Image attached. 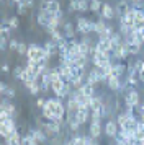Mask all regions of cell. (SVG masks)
Here are the masks:
<instances>
[{"instance_id": "b9f144b4", "label": "cell", "mask_w": 144, "mask_h": 145, "mask_svg": "<svg viewBox=\"0 0 144 145\" xmlns=\"http://www.w3.org/2000/svg\"><path fill=\"white\" fill-rule=\"evenodd\" d=\"M136 2H144V0H131V3H136Z\"/></svg>"}, {"instance_id": "603a6c76", "label": "cell", "mask_w": 144, "mask_h": 145, "mask_svg": "<svg viewBox=\"0 0 144 145\" xmlns=\"http://www.w3.org/2000/svg\"><path fill=\"white\" fill-rule=\"evenodd\" d=\"M21 145H39V144L34 140V137L31 134H26V135L21 137Z\"/></svg>"}, {"instance_id": "5b68a950", "label": "cell", "mask_w": 144, "mask_h": 145, "mask_svg": "<svg viewBox=\"0 0 144 145\" xmlns=\"http://www.w3.org/2000/svg\"><path fill=\"white\" fill-rule=\"evenodd\" d=\"M17 122H15V119H8V121H2L0 122V135L3 138H8L12 135L13 132H17Z\"/></svg>"}, {"instance_id": "3957f363", "label": "cell", "mask_w": 144, "mask_h": 145, "mask_svg": "<svg viewBox=\"0 0 144 145\" xmlns=\"http://www.w3.org/2000/svg\"><path fill=\"white\" fill-rule=\"evenodd\" d=\"M90 60H92V64H93V67L105 69L106 65L111 64V52H97Z\"/></svg>"}, {"instance_id": "8992f818", "label": "cell", "mask_w": 144, "mask_h": 145, "mask_svg": "<svg viewBox=\"0 0 144 145\" xmlns=\"http://www.w3.org/2000/svg\"><path fill=\"white\" fill-rule=\"evenodd\" d=\"M39 10H43V12H49V13H52V15H57L62 8H61L59 0H41Z\"/></svg>"}, {"instance_id": "484cf974", "label": "cell", "mask_w": 144, "mask_h": 145, "mask_svg": "<svg viewBox=\"0 0 144 145\" xmlns=\"http://www.w3.org/2000/svg\"><path fill=\"white\" fill-rule=\"evenodd\" d=\"M23 72H25V67L23 65H17L15 69H13V77L17 80H20L21 78V75H23Z\"/></svg>"}, {"instance_id": "d4e9b609", "label": "cell", "mask_w": 144, "mask_h": 145, "mask_svg": "<svg viewBox=\"0 0 144 145\" xmlns=\"http://www.w3.org/2000/svg\"><path fill=\"white\" fill-rule=\"evenodd\" d=\"M28 91L31 93V95H34V96H38L39 93H41V86H39V83L38 82H34L30 88H28Z\"/></svg>"}, {"instance_id": "f546056e", "label": "cell", "mask_w": 144, "mask_h": 145, "mask_svg": "<svg viewBox=\"0 0 144 145\" xmlns=\"http://www.w3.org/2000/svg\"><path fill=\"white\" fill-rule=\"evenodd\" d=\"M3 95H5L7 98H15V95H17V91H15V88H12V86H8L5 91H3Z\"/></svg>"}, {"instance_id": "7402d4cb", "label": "cell", "mask_w": 144, "mask_h": 145, "mask_svg": "<svg viewBox=\"0 0 144 145\" xmlns=\"http://www.w3.org/2000/svg\"><path fill=\"white\" fill-rule=\"evenodd\" d=\"M102 7H103V2H102V0H90V12L100 13Z\"/></svg>"}, {"instance_id": "60d3db41", "label": "cell", "mask_w": 144, "mask_h": 145, "mask_svg": "<svg viewBox=\"0 0 144 145\" xmlns=\"http://www.w3.org/2000/svg\"><path fill=\"white\" fill-rule=\"evenodd\" d=\"M12 2H13V5H20V3H23L25 0H12Z\"/></svg>"}, {"instance_id": "6da1fadb", "label": "cell", "mask_w": 144, "mask_h": 145, "mask_svg": "<svg viewBox=\"0 0 144 145\" xmlns=\"http://www.w3.org/2000/svg\"><path fill=\"white\" fill-rule=\"evenodd\" d=\"M43 118L49 121H56L59 124L64 125V116L67 114V108L59 98H48L44 108L41 109Z\"/></svg>"}, {"instance_id": "44dd1931", "label": "cell", "mask_w": 144, "mask_h": 145, "mask_svg": "<svg viewBox=\"0 0 144 145\" xmlns=\"http://www.w3.org/2000/svg\"><path fill=\"white\" fill-rule=\"evenodd\" d=\"M80 91L84 93V95H87V96L93 98V96H95V85H90V83H84V86L80 88Z\"/></svg>"}, {"instance_id": "7c38bea8", "label": "cell", "mask_w": 144, "mask_h": 145, "mask_svg": "<svg viewBox=\"0 0 144 145\" xmlns=\"http://www.w3.org/2000/svg\"><path fill=\"white\" fill-rule=\"evenodd\" d=\"M100 16H102V20H113L116 16L115 7H111L110 3H103V7L100 10Z\"/></svg>"}, {"instance_id": "f1b7e54d", "label": "cell", "mask_w": 144, "mask_h": 145, "mask_svg": "<svg viewBox=\"0 0 144 145\" xmlns=\"http://www.w3.org/2000/svg\"><path fill=\"white\" fill-rule=\"evenodd\" d=\"M17 13L26 16V13H28V8L25 7V3H20V5H17Z\"/></svg>"}, {"instance_id": "d6a6232c", "label": "cell", "mask_w": 144, "mask_h": 145, "mask_svg": "<svg viewBox=\"0 0 144 145\" xmlns=\"http://www.w3.org/2000/svg\"><path fill=\"white\" fill-rule=\"evenodd\" d=\"M13 116L10 114V112H7V111H0V122L2 121H8V119H12Z\"/></svg>"}, {"instance_id": "ab89813d", "label": "cell", "mask_w": 144, "mask_h": 145, "mask_svg": "<svg viewBox=\"0 0 144 145\" xmlns=\"http://www.w3.org/2000/svg\"><path fill=\"white\" fill-rule=\"evenodd\" d=\"M2 70H3V72H10V65H8V64H3V65H2Z\"/></svg>"}, {"instance_id": "e0dca14e", "label": "cell", "mask_w": 144, "mask_h": 145, "mask_svg": "<svg viewBox=\"0 0 144 145\" xmlns=\"http://www.w3.org/2000/svg\"><path fill=\"white\" fill-rule=\"evenodd\" d=\"M30 134L34 137V140H36L38 144H44L46 140H48V134H46L41 127H34V129H31V131H30Z\"/></svg>"}, {"instance_id": "7bdbcfd3", "label": "cell", "mask_w": 144, "mask_h": 145, "mask_svg": "<svg viewBox=\"0 0 144 145\" xmlns=\"http://www.w3.org/2000/svg\"><path fill=\"white\" fill-rule=\"evenodd\" d=\"M95 145H100V144H98V142H97V144H95Z\"/></svg>"}, {"instance_id": "1f68e13d", "label": "cell", "mask_w": 144, "mask_h": 145, "mask_svg": "<svg viewBox=\"0 0 144 145\" xmlns=\"http://www.w3.org/2000/svg\"><path fill=\"white\" fill-rule=\"evenodd\" d=\"M8 20H10V26H12L13 29H17V28L20 26V20L17 16H12V18H8Z\"/></svg>"}, {"instance_id": "d590c367", "label": "cell", "mask_w": 144, "mask_h": 145, "mask_svg": "<svg viewBox=\"0 0 144 145\" xmlns=\"http://www.w3.org/2000/svg\"><path fill=\"white\" fill-rule=\"evenodd\" d=\"M136 111H137L139 116H143V114H144V101H141V103L136 106Z\"/></svg>"}, {"instance_id": "ac0fdd59", "label": "cell", "mask_w": 144, "mask_h": 145, "mask_svg": "<svg viewBox=\"0 0 144 145\" xmlns=\"http://www.w3.org/2000/svg\"><path fill=\"white\" fill-rule=\"evenodd\" d=\"M43 47H44L46 54H48L49 57H52L54 54H59V51H57V42H56V41H52V39L46 41L44 44H43Z\"/></svg>"}, {"instance_id": "9c48e42d", "label": "cell", "mask_w": 144, "mask_h": 145, "mask_svg": "<svg viewBox=\"0 0 144 145\" xmlns=\"http://www.w3.org/2000/svg\"><path fill=\"white\" fill-rule=\"evenodd\" d=\"M131 0H118L116 7H115V12H116V18L120 20V18H123L124 15L128 13L131 10Z\"/></svg>"}, {"instance_id": "d6986e66", "label": "cell", "mask_w": 144, "mask_h": 145, "mask_svg": "<svg viewBox=\"0 0 144 145\" xmlns=\"http://www.w3.org/2000/svg\"><path fill=\"white\" fill-rule=\"evenodd\" d=\"M124 46H126V51H128V54L129 56H136V54H139V51H141V44H137V42H134V41H123Z\"/></svg>"}, {"instance_id": "836d02e7", "label": "cell", "mask_w": 144, "mask_h": 145, "mask_svg": "<svg viewBox=\"0 0 144 145\" xmlns=\"http://www.w3.org/2000/svg\"><path fill=\"white\" fill-rule=\"evenodd\" d=\"M143 65H144V59H137L136 62H134V69L137 70V73H139V70L143 69Z\"/></svg>"}, {"instance_id": "ffe728a7", "label": "cell", "mask_w": 144, "mask_h": 145, "mask_svg": "<svg viewBox=\"0 0 144 145\" xmlns=\"http://www.w3.org/2000/svg\"><path fill=\"white\" fill-rule=\"evenodd\" d=\"M0 111H7L13 116V114H15V105L10 103L8 99H3V101H2V106H0Z\"/></svg>"}, {"instance_id": "cb8c5ba5", "label": "cell", "mask_w": 144, "mask_h": 145, "mask_svg": "<svg viewBox=\"0 0 144 145\" xmlns=\"http://www.w3.org/2000/svg\"><path fill=\"white\" fill-rule=\"evenodd\" d=\"M72 144L74 145H84V140H85V135H80V134H74L71 137Z\"/></svg>"}, {"instance_id": "4fadbf2b", "label": "cell", "mask_w": 144, "mask_h": 145, "mask_svg": "<svg viewBox=\"0 0 144 145\" xmlns=\"http://www.w3.org/2000/svg\"><path fill=\"white\" fill-rule=\"evenodd\" d=\"M95 49H97V52H111L113 51L111 39H98L95 42Z\"/></svg>"}, {"instance_id": "4316f807", "label": "cell", "mask_w": 144, "mask_h": 145, "mask_svg": "<svg viewBox=\"0 0 144 145\" xmlns=\"http://www.w3.org/2000/svg\"><path fill=\"white\" fill-rule=\"evenodd\" d=\"M17 52H18L20 56H26V54H28V46H26L25 42H20L18 49H17Z\"/></svg>"}, {"instance_id": "8d00e7d4", "label": "cell", "mask_w": 144, "mask_h": 145, "mask_svg": "<svg viewBox=\"0 0 144 145\" xmlns=\"http://www.w3.org/2000/svg\"><path fill=\"white\" fill-rule=\"evenodd\" d=\"M23 3H25V7L28 8V10H30V8H33V7H34V0H25Z\"/></svg>"}, {"instance_id": "83f0119b", "label": "cell", "mask_w": 144, "mask_h": 145, "mask_svg": "<svg viewBox=\"0 0 144 145\" xmlns=\"http://www.w3.org/2000/svg\"><path fill=\"white\" fill-rule=\"evenodd\" d=\"M108 26V25H105V20H100V21H97V29H95V33L97 34H100L102 31H105V28Z\"/></svg>"}, {"instance_id": "7a4b0ae2", "label": "cell", "mask_w": 144, "mask_h": 145, "mask_svg": "<svg viewBox=\"0 0 144 145\" xmlns=\"http://www.w3.org/2000/svg\"><path fill=\"white\" fill-rule=\"evenodd\" d=\"M95 29H97V21H92L89 18H84V16L77 18V21H75V31L80 36H87L90 33H95Z\"/></svg>"}, {"instance_id": "74e56055", "label": "cell", "mask_w": 144, "mask_h": 145, "mask_svg": "<svg viewBox=\"0 0 144 145\" xmlns=\"http://www.w3.org/2000/svg\"><path fill=\"white\" fill-rule=\"evenodd\" d=\"M137 78H139V80L144 83V65H143V69L139 70V73H137Z\"/></svg>"}, {"instance_id": "e575fe53", "label": "cell", "mask_w": 144, "mask_h": 145, "mask_svg": "<svg viewBox=\"0 0 144 145\" xmlns=\"http://www.w3.org/2000/svg\"><path fill=\"white\" fill-rule=\"evenodd\" d=\"M44 105H46V99L44 98H38V99H36V106H38V109H43Z\"/></svg>"}, {"instance_id": "4dcf8cb0", "label": "cell", "mask_w": 144, "mask_h": 145, "mask_svg": "<svg viewBox=\"0 0 144 145\" xmlns=\"http://www.w3.org/2000/svg\"><path fill=\"white\" fill-rule=\"evenodd\" d=\"M18 46H20V41H17V39H13V38H12V41L8 42L10 51H17V49H18Z\"/></svg>"}, {"instance_id": "9a60e30c", "label": "cell", "mask_w": 144, "mask_h": 145, "mask_svg": "<svg viewBox=\"0 0 144 145\" xmlns=\"http://www.w3.org/2000/svg\"><path fill=\"white\" fill-rule=\"evenodd\" d=\"M61 29H62V33H64L65 39H74V38H75V34H77L75 26L72 25L71 21H64V25L61 26Z\"/></svg>"}, {"instance_id": "ba28073f", "label": "cell", "mask_w": 144, "mask_h": 145, "mask_svg": "<svg viewBox=\"0 0 144 145\" xmlns=\"http://www.w3.org/2000/svg\"><path fill=\"white\" fill-rule=\"evenodd\" d=\"M90 10V2L87 0H71L69 3V12H89Z\"/></svg>"}, {"instance_id": "8fae6325", "label": "cell", "mask_w": 144, "mask_h": 145, "mask_svg": "<svg viewBox=\"0 0 144 145\" xmlns=\"http://www.w3.org/2000/svg\"><path fill=\"white\" fill-rule=\"evenodd\" d=\"M134 15H136V12L131 8L123 18H120V20H118V21H120V26H126V28H129V29H133V28H134Z\"/></svg>"}, {"instance_id": "30bf717a", "label": "cell", "mask_w": 144, "mask_h": 145, "mask_svg": "<svg viewBox=\"0 0 144 145\" xmlns=\"http://www.w3.org/2000/svg\"><path fill=\"white\" fill-rule=\"evenodd\" d=\"M103 131H105V135H106V137L115 138L118 135V132H120V125H118V122L115 119H110V121L105 124Z\"/></svg>"}, {"instance_id": "52a82bcc", "label": "cell", "mask_w": 144, "mask_h": 145, "mask_svg": "<svg viewBox=\"0 0 144 145\" xmlns=\"http://www.w3.org/2000/svg\"><path fill=\"white\" fill-rule=\"evenodd\" d=\"M106 86L110 88L111 91H123L124 90V80L123 78H118V77H106Z\"/></svg>"}, {"instance_id": "277c9868", "label": "cell", "mask_w": 144, "mask_h": 145, "mask_svg": "<svg viewBox=\"0 0 144 145\" xmlns=\"http://www.w3.org/2000/svg\"><path fill=\"white\" fill-rule=\"evenodd\" d=\"M124 106L126 108H136L139 103H141V98H139V91H137L136 88H131L128 91L124 93Z\"/></svg>"}, {"instance_id": "f35d334b", "label": "cell", "mask_w": 144, "mask_h": 145, "mask_svg": "<svg viewBox=\"0 0 144 145\" xmlns=\"http://www.w3.org/2000/svg\"><path fill=\"white\" fill-rule=\"evenodd\" d=\"M7 88H8V86H7V83H3V82H0V93H3L7 90Z\"/></svg>"}, {"instance_id": "5bb4252c", "label": "cell", "mask_w": 144, "mask_h": 145, "mask_svg": "<svg viewBox=\"0 0 144 145\" xmlns=\"http://www.w3.org/2000/svg\"><path fill=\"white\" fill-rule=\"evenodd\" d=\"M75 118H77V122L80 125H84L89 119H90V109L89 108H85V106H80L79 108V111L75 112Z\"/></svg>"}, {"instance_id": "2e32d148", "label": "cell", "mask_w": 144, "mask_h": 145, "mask_svg": "<svg viewBox=\"0 0 144 145\" xmlns=\"http://www.w3.org/2000/svg\"><path fill=\"white\" fill-rule=\"evenodd\" d=\"M102 132H103V125L102 122H95V121H92L90 125H89V135L93 138H98L102 135Z\"/></svg>"}]
</instances>
